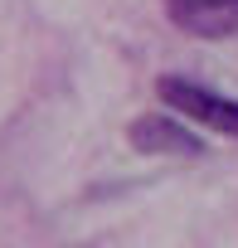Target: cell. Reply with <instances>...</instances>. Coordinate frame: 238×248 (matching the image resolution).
I'll list each match as a JSON object with an SVG mask.
<instances>
[{"mask_svg":"<svg viewBox=\"0 0 238 248\" xmlns=\"http://www.w3.org/2000/svg\"><path fill=\"white\" fill-rule=\"evenodd\" d=\"M156 93H161V102L175 117H190V122H199V127H209V132L238 137V97L214 93V88H204V83H194L185 73H165L156 83Z\"/></svg>","mask_w":238,"mask_h":248,"instance_id":"obj_1","label":"cell"},{"mask_svg":"<svg viewBox=\"0 0 238 248\" xmlns=\"http://www.w3.org/2000/svg\"><path fill=\"white\" fill-rule=\"evenodd\" d=\"M127 141L141 151V156H204V141L190 132V122L180 117H165V112H141L132 127H127Z\"/></svg>","mask_w":238,"mask_h":248,"instance_id":"obj_2","label":"cell"},{"mask_svg":"<svg viewBox=\"0 0 238 248\" xmlns=\"http://www.w3.org/2000/svg\"><path fill=\"white\" fill-rule=\"evenodd\" d=\"M165 15L190 39H228V34H238V0H165Z\"/></svg>","mask_w":238,"mask_h":248,"instance_id":"obj_3","label":"cell"}]
</instances>
